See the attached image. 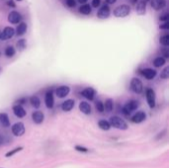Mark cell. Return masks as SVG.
<instances>
[{
	"label": "cell",
	"instance_id": "9a60e30c",
	"mask_svg": "<svg viewBox=\"0 0 169 168\" xmlns=\"http://www.w3.org/2000/svg\"><path fill=\"white\" fill-rule=\"evenodd\" d=\"M13 113L18 118H24L26 116V110L22 105H14L13 106Z\"/></svg>",
	"mask_w": 169,
	"mask_h": 168
},
{
	"label": "cell",
	"instance_id": "484cf974",
	"mask_svg": "<svg viewBox=\"0 0 169 168\" xmlns=\"http://www.w3.org/2000/svg\"><path fill=\"white\" fill-rule=\"evenodd\" d=\"M166 63V59L162 56H158L153 60V65L155 67H161L164 64Z\"/></svg>",
	"mask_w": 169,
	"mask_h": 168
},
{
	"label": "cell",
	"instance_id": "e0dca14e",
	"mask_svg": "<svg viewBox=\"0 0 169 168\" xmlns=\"http://www.w3.org/2000/svg\"><path fill=\"white\" fill-rule=\"evenodd\" d=\"M32 120L35 124H37V125H40V124H42L44 120V115L43 112L41 111H36L32 114Z\"/></svg>",
	"mask_w": 169,
	"mask_h": 168
},
{
	"label": "cell",
	"instance_id": "8992f818",
	"mask_svg": "<svg viewBox=\"0 0 169 168\" xmlns=\"http://www.w3.org/2000/svg\"><path fill=\"white\" fill-rule=\"evenodd\" d=\"M15 35V30L14 28L12 27H5L2 31H0V40H3V41H5V40H9L14 37Z\"/></svg>",
	"mask_w": 169,
	"mask_h": 168
},
{
	"label": "cell",
	"instance_id": "9c48e42d",
	"mask_svg": "<svg viewBox=\"0 0 169 168\" xmlns=\"http://www.w3.org/2000/svg\"><path fill=\"white\" fill-rule=\"evenodd\" d=\"M81 95L89 101H93L96 96V90L92 87H87L81 91Z\"/></svg>",
	"mask_w": 169,
	"mask_h": 168
},
{
	"label": "cell",
	"instance_id": "836d02e7",
	"mask_svg": "<svg viewBox=\"0 0 169 168\" xmlns=\"http://www.w3.org/2000/svg\"><path fill=\"white\" fill-rule=\"evenodd\" d=\"M27 101H28V99H27L26 97H21V98H19L16 101L15 104H17V105H24V104L27 103Z\"/></svg>",
	"mask_w": 169,
	"mask_h": 168
},
{
	"label": "cell",
	"instance_id": "4fadbf2b",
	"mask_svg": "<svg viewBox=\"0 0 169 168\" xmlns=\"http://www.w3.org/2000/svg\"><path fill=\"white\" fill-rule=\"evenodd\" d=\"M150 6L154 10H162L166 6V0H150Z\"/></svg>",
	"mask_w": 169,
	"mask_h": 168
},
{
	"label": "cell",
	"instance_id": "52a82bcc",
	"mask_svg": "<svg viewBox=\"0 0 169 168\" xmlns=\"http://www.w3.org/2000/svg\"><path fill=\"white\" fill-rule=\"evenodd\" d=\"M11 131H12V134L14 135L15 136H21L25 134V126L23 123H16L14 125L12 126L11 128Z\"/></svg>",
	"mask_w": 169,
	"mask_h": 168
},
{
	"label": "cell",
	"instance_id": "ba28073f",
	"mask_svg": "<svg viewBox=\"0 0 169 168\" xmlns=\"http://www.w3.org/2000/svg\"><path fill=\"white\" fill-rule=\"evenodd\" d=\"M22 15L17 11H11L8 14V22L11 24H19L22 20Z\"/></svg>",
	"mask_w": 169,
	"mask_h": 168
},
{
	"label": "cell",
	"instance_id": "2e32d148",
	"mask_svg": "<svg viewBox=\"0 0 169 168\" xmlns=\"http://www.w3.org/2000/svg\"><path fill=\"white\" fill-rule=\"evenodd\" d=\"M145 119H146V114L144 112H142V111H140V112H137V113H136L135 115H133L131 120H132L133 123H135V124H140L141 122H144Z\"/></svg>",
	"mask_w": 169,
	"mask_h": 168
},
{
	"label": "cell",
	"instance_id": "ac0fdd59",
	"mask_svg": "<svg viewBox=\"0 0 169 168\" xmlns=\"http://www.w3.org/2000/svg\"><path fill=\"white\" fill-rule=\"evenodd\" d=\"M74 105H75V101L73 99H67L61 104V109L62 111L64 112H69L74 108Z\"/></svg>",
	"mask_w": 169,
	"mask_h": 168
},
{
	"label": "cell",
	"instance_id": "7402d4cb",
	"mask_svg": "<svg viewBox=\"0 0 169 168\" xmlns=\"http://www.w3.org/2000/svg\"><path fill=\"white\" fill-rule=\"evenodd\" d=\"M0 124L4 128L10 127V121H9V117L6 113H0Z\"/></svg>",
	"mask_w": 169,
	"mask_h": 168
},
{
	"label": "cell",
	"instance_id": "7a4b0ae2",
	"mask_svg": "<svg viewBox=\"0 0 169 168\" xmlns=\"http://www.w3.org/2000/svg\"><path fill=\"white\" fill-rule=\"evenodd\" d=\"M110 125L116 128L118 130H122V131H126L128 129V124L125 122L122 118L117 117V116H114V117H111L110 118Z\"/></svg>",
	"mask_w": 169,
	"mask_h": 168
},
{
	"label": "cell",
	"instance_id": "60d3db41",
	"mask_svg": "<svg viewBox=\"0 0 169 168\" xmlns=\"http://www.w3.org/2000/svg\"><path fill=\"white\" fill-rule=\"evenodd\" d=\"M163 56H164V59H167V57H169V52H168V48H165V50L163 51Z\"/></svg>",
	"mask_w": 169,
	"mask_h": 168
},
{
	"label": "cell",
	"instance_id": "7c38bea8",
	"mask_svg": "<svg viewBox=\"0 0 169 168\" xmlns=\"http://www.w3.org/2000/svg\"><path fill=\"white\" fill-rule=\"evenodd\" d=\"M110 13H111V10H110V7L108 4H105L103 5L99 10L97 12V17L100 19H105V18H108L110 16Z\"/></svg>",
	"mask_w": 169,
	"mask_h": 168
},
{
	"label": "cell",
	"instance_id": "d6986e66",
	"mask_svg": "<svg viewBox=\"0 0 169 168\" xmlns=\"http://www.w3.org/2000/svg\"><path fill=\"white\" fill-rule=\"evenodd\" d=\"M79 110L81 111L84 115H90L91 114V106L86 101H81L79 103Z\"/></svg>",
	"mask_w": 169,
	"mask_h": 168
},
{
	"label": "cell",
	"instance_id": "f6af8a7d",
	"mask_svg": "<svg viewBox=\"0 0 169 168\" xmlns=\"http://www.w3.org/2000/svg\"><path fill=\"white\" fill-rule=\"evenodd\" d=\"M17 1H22V0H17Z\"/></svg>",
	"mask_w": 169,
	"mask_h": 168
},
{
	"label": "cell",
	"instance_id": "bcb514c9",
	"mask_svg": "<svg viewBox=\"0 0 169 168\" xmlns=\"http://www.w3.org/2000/svg\"><path fill=\"white\" fill-rule=\"evenodd\" d=\"M0 70H1V69H0Z\"/></svg>",
	"mask_w": 169,
	"mask_h": 168
},
{
	"label": "cell",
	"instance_id": "3957f363",
	"mask_svg": "<svg viewBox=\"0 0 169 168\" xmlns=\"http://www.w3.org/2000/svg\"><path fill=\"white\" fill-rule=\"evenodd\" d=\"M139 107H140V102H139V101L131 100V101H129V102L123 107L122 112H123L124 115H126V116H130V115L133 111H136V110Z\"/></svg>",
	"mask_w": 169,
	"mask_h": 168
},
{
	"label": "cell",
	"instance_id": "1f68e13d",
	"mask_svg": "<svg viewBox=\"0 0 169 168\" xmlns=\"http://www.w3.org/2000/svg\"><path fill=\"white\" fill-rule=\"evenodd\" d=\"M160 78L161 79H168L169 78V67L168 66H166V67L161 71V73H160Z\"/></svg>",
	"mask_w": 169,
	"mask_h": 168
},
{
	"label": "cell",
	"instance_id": "5bb4252c",
	"mask_svg": "<svg viewBox=\"0 0 169 168\" xmlns=\"http://www.w3.org/2000/svg\"><path fill=\"white\" fill-rule=\"evenodd\" d=\"M141 74L144 75V77H145L148 80H151V79H153L156 76L157 71L152 68H144L141 70Z\"/></svg>",
	"mask_w": 169,
	"mask_h": 168
},
{
	"label": "cell",
	"instance_id": "277c9868",
	"mask_svg": "<svg viewBox=\"0 0 169 168\" xmlns=\"http://www.w3.org/2000/svg\"><path fill=\"white\" fill-rule=\"evenodd\" d=\"M131 89L133 92H135L136 94H140L144 91V84H142L141 80L139 78H133L131 80Z\"/></svg>",
	"mask_w": 169,
	"mask_h": 168
},
{
	"label": "cell",
	"instance_id": "f1b7e54d",
	"mask_svg": "<svg viewBox=\"0 0 169 168\" xmlns=\"http://www.w3.org/2000/svg\"><path fill=\"white\" fill-rule=\"evenodd\" d=\"M17 48L19 50L20 52H22V51H24L25 48H26V47H27V41L25 39H21V40H19V41L17 42Z\"/></svg>",
	"mask_w": 169,
	"mask_h": 168
},
{
	"label": "cell",
	"instance_id": "e575fe53",
	"mask_svg": "<svg viewBox=\"0 0 169 168\" xmlns=\"http://www.w3.org/2000/svg\"><path fill=\"white\" fill-rule=\"evenodd\" d=\"M66 5L69 8H74L76 5V1L75 0H66Z\"/></svg>",
	"mask_w": 169,
	"mask_h": 168
},
{
	"label": "cell",
	"instance_id": "8fae6325",
	"mask_svg": "<svg viewBox=\"0 0 169 168\" xmlns=\"http://www.w3.org/2000/svg\"><path fill=\"white\" fill-rule=\"evenodd\" d=\"M70 92V87L67 85H61L56 89V94L59 98H64Z\"/></svg>",
	"mask_w": 169,
	"mask_h": 168
},
{
	"label": "cell",
	"instance_id": "6da1fadb",
	"mask_svg": "<svg viewBox=\"0 0 169 168\" xmlns=\"http://www.w3.org/2000/svg\"><path fill=\"white\" fill-rule=\"evenodd\" d=\"M131 13V7L128 4H122V5H119L118 7L115 8V10L113 12V14L115 17L117 18H125L128 15H130Z\"/></svg>",
	"mask_w": 169,
	"mask_h": 168
},
{
	"label": "cell",
	"instance_id": "cb8c5ba5",
	"mask_svg": "<svg viewBox=\"0 0 169 168\" xmlns=\"http://www.w3.org/2000/svg\"><path fill=\"white\" fill-rule=\"evenodd\" d=\"M113 108H114V102H113V99L108 98L104 103V111H106L107 113H110L113 111Z\"/></svg>",
	"mask_w": 169,
	"mask_h": 168
},
{
	"label": "cell",
	"instance_id": "5b68a950",
	"mask_svg": "<svg viewBox=\"0 0 169 168\" xmlns=\"http://www.w3.org/2000/svg\"><path fill=\"white\" fill-rule=\"evenodd\" d=\"M145 96H146V101H148L149 108L153 109L155 107V103H156V96H155L154 90L151 89V88H148L145 92Z\"/></svg>",
	"mask_w": 169,
	"mask_h": 168
},
{
	"label": "cell",
	"instance_id": "7bdbcfd3",
	"mask_svg": "<svg viewBox=\"0 0 169 168\" xmlns=\"http://www.w3.org/2000/svg\"><path fill=\"white\" fill-rule=\"evenodd\" d=\"M3 136H1V135H0V145H2V143H3Z\"/></svg>",
	"mask_w": 169,
	"mask_h": 168
},
{
	"label": "cell",
	"instance_id": "d6a6232c",
	"mask_svg": "<svg viewBox=\"0 0 169 168\" xmlns=\"http://www.w3.org/2000/svg\"><path fill=\"white\" fill-rule=\"evenodd\" d=\"M23 149V147H16V148H14L13 150H11V151H9V152H7L6 153V157H11V156H13L14 155L15 153H17V152H19V151H21V150Z\"/></svg>",
	"mask_w": 169,
	"mask_h": 168
},
{
	"label": "cell",
	"instance_id": "603a6c76",
	"mask_svg": "<svg viewBox=\"0 0 169 168\" xmlns=\"http://www.w3.org/2000/svg\"><path fill=\"white\" fill-rule=\"evenodd\" d=\"M78 11H79L80 14H82V15H89V14H91L92 8H91L90 5H89V4H85V3H84L82 6L79 7Z\"/></svg>",
	"mask_w": 169,
	"mask_h": 168
},
{
	"label": "cell",
	"instance_id": "4316f807",
	"mask_svg": "<svg viewBox=\"0 0 169 168\" xmlns=\"http://www.w3.org/2000/svg\"><path fill=\"white\" fill-rule=\"evenodd\" d=\"M4 55H5L7 57H13L15 55H16V50L14 47L12 46H9L5 48V51H4Z\"/></svg>",
	"mask_w": 169,
	"mask_h": 168
},
{
	"label": "cell",
	"instance_id": "d4e9b609",
	"mask_svg": "<svg viewBox=\"0 0 169 168\" xmlns=\"http://www.w3.org/2000/svg\"><path fill=\"white\" fill-rule=\"evenodd\" d=\"M30 103H31V105H32L35 109H38V108L41 107V100H40V98L38 96L34 95V96L31 97V98H30Z\"/></svg>",
	"mask_w": 169,
	"mask_h": 168
},
{
	"label": "cell",
	"instance_id": "83f0119b",
	"mask_svg": "<svg viewBox=\"0 0 169 168\" xmlns=\"http://www.w3.org/2000/svg\"><path fill=\"white\" fill-rule=\"evenodd\" d=\"M98 126H99L100 129L103 130V131H109L110 128H111L110 123L106 120H100L99 122H98Z\"/></svg>",
	"mask_w": 169,
	"mask_h": 168
},
{
	"label": "cell",
	"instance_id": "ffe728a7",
	"mask_svg": "<svg viewBox=\"0 0 169 168\" xmlns=\"http://www.w3.org/2000/svg\"><path fill=\"white\" fill-rule=\"evenodd\" d=\"M146 12V0H140L136 5V13L139 15H144Z\"/></svg>",
	"mask_w": 169,
	"mask_h": 168
},
{
	"label": "cell",
	"instance_id": "74e56055",
	"mask_svg": "<svg viewBox=\"0 0 169 168\" xmlns=\"http://www.w3.org/2000/svg\"><path fill=\"white\" fill-rule=\"evenodd\" d=\"M100 4H101V0H92L91 5H92V7H94V8H98L100 6Z\"/></svg>",
	"mask_w": 169,
	"mask_h": 168
},
{
	"label": "cell",
	"instance_id": "44dd1931",
	"mask_svg": "<svg viewBox=\"0 0 169 168\" xmlns=\"http://www.w3.org/2000/svg\"><path fill=\"white\" fill-rule=\"evenodd\" d=\"M26 32H27V24L25 23V22H20L16 31H15V34L17 35V36H23V35H25Z\"/></svg>",
	"mask_w": 169,
	"mask_h": 168
},
{
	"label": "cell",
	"instance_id": "f35d334b",
	"mask_svg": "<svg viewBox=\"0 0 169 168\" xmlns=\"http://www.w3.org/2000/svg\"><path fill=\"white\" fill-rule=\"evenodd\" d=\"M168 19H169V14H168V13H165L164 15H161V16H160V18H159V20L161 22H166V21H168Z\"/></svg>",
	"mask_w": 169,
	"mask_h": 168
},
{
	"label": "cell",
	"instance_id": "f546056e",
	"mask_svg": "<svg viewBox=\"0 0 169 168\" xmlns=\"http://www.w3.org/2000/svg\"><path fill=\"white\" fill-rule=\"evenodd\" d=\"M159 43L164 47H168L169 46V35L166 34V35H163V36L160 37Z\"/></svg>",
	"mask_w": 169,
	"mask_h": 168
},
{
	"label": "cell",
	"instance_id": "d590c367",
	"mask_svg": "<svg viewBox=\"0 0 169 168\" xmlns=\"http://www.w3.org/2000/svg\"><path fill=\"white\" fill-rule=\"evenodd\" d=\"M75 149H76L77 151H81V152H87L88 151V148L81 147V145H75Z\"/></svg>",
	"mask_w": 169,
	"mask_h": 168
},
{
	"label": "cell",
	"instance_id": "b9f144b4",
	"mask_svg": "<svg viewBox=\"0 0 169 168\" xmlns=\"http://www.w3.org/2000/svg\"><path fill=\"white\" fill-rule=\"evenodd\" d=\"M117 0H106V3L107 4H114Z\"/></svg>",
	"mask_w": 169,
	"mask_h": 168
},
{
	"label": "cell",
	"instance_id": "30bf717a",
	"mask_svg": "<svg viewBox=\"0 0 169 168\" xmlns=\"http://www.w3.org/2000/svg\"><path fill=\"white\" fill-rule=\"evenodd\" d=\"M44 104L48 109H52L53 105H55V98H53V92L52 90L47 91L46 95H44Z\"/></svg>",
	"mask_w": 169,
	"mask_h": 168
},
{
	"label": "cell",
	"instance_id": "ee69618b",
	"mask_svg": "<svg viewBox=\"0 0 169 168\" xmlns=\"http://www.w3.org/2000/svg\"><path fill=\"white\" fill-rule=\"evenodd\" d=\"M87 1H88V0H78V2H79V3H81V4L86 3Z\"/></svg>",
	"mask_w": 169,
	"mask_h": 168
},
{
	"label": "cell",
	"instance_id": "ab89813d",
	"mask_svg": "<svg viewBox=\"0 0 169 168\" xmlns=\"http://www.w3.org/2000/svg\"><path fill=\"white\" fill-rule=\"evenodd\" d=\"M6 4H7V6L11 7V8H15L16 7V4H15L14 1H13V0H8V1L6 2Z\"/></svg>",
	"mask_w": 169,
	"mask_h": 168
},
{
	"label": "cell",
	"instance_id": "4dcf8cb0",
	"mask_svg": "<svg viewBox=\"0 0 169 168\" xmlns=\"http://www.w3.org/2000/svg\"><path fill=\"white\" fill-rule=\"evenodd\" d=\"M95 107H96V110L99 113L104 112V103L102 102V101H97V102L95 103Z\"/></svg>",
	"mask_w": 169,
	"mask_h": 168
},
{
	"label": "cell",
	"instance_id": "8d00e7d4",
	"mask_svg": "<svg viewBox=\"0 0 169 168\" xmlns=\"http://www.w3.org/2000/svg\"><path fill=\"white\" fill-rule=\"evenodd\" d=\"M159 29H161V30H168L169 29V22L166 21V22H164L163 24H161L159 26Z\"/></svg>",
	"mask_w": 169,
	"mask_h": 168
}]
</instances>
